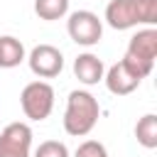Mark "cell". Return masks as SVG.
<instances>
[{
    "label": "cell",
    "mask_w": 157,
    "mask_h": 157,
    "mask_svg": "<svg viewBox=\"0 0 157 157\" xmlns=\"http://www.w3.org/2000/svg\"><path fill=\"white\" fill-rule=\"evenodd\" d=\"M34 12L39 20H47V22L61 20L69 12V0H34Z\"/></svg>",
    "instance_id": "12"
},
{
    "label": "cell",
    "mask_w": 157,
    "mask_h": 157,
    "mask_svg": "<svg viewBox=\"0 0 157 157\" xmlns=\"http://www.w3.org/2000/svg\"><path fill=\"white\" fill-rule=\"evenodd\" d=\"M101 118V105L93 93L88 91H71L66 98V110H64V130L74 137L88 135Z\"/></svg>",
    "instance_id": "1"
},
{
    "label": "cell",
    "mask_w": 157,
    "mask_h": 157,
    "mask_svg": "<svg viewBox=\"0 0 157 157\" xmlns=\"http://www.w3.org/2000/svg\"><path fill=\"white\" fill-rule=\"evenodd\" d=\"M103 81H105V88H108L113 96H128V93H132V91L142 83L123 61L113 64V66L103 74Z\"/></svg>",
    "instance_id": "8"
},
{
    "label": "cell",
    "mask_w": 157,
    "mask_h": 157,
    "mask_svg": "<svg viewBox=\"0 0 157 157\" xmlns=\"http://www.w3.org/2000/svg\"><path fill=\"white\" fill-rule=\"evenodd\" d=\"M103 74H105V66L96 54L86 52V54H78L74 59V76L83 86H93V83L103 81Z\"/></svg>",
    "instance_id": "9"
},
{
    "label": "cell",
    "mask_w": 157,
    "mask_h": 157,
    "mask_svg": "<svg viewBox=\"0 0 157 157\" xmlns=\"http://www.w3.org/2000/svg\"><path fill=\"white\" fill-rule=\"evenodd\" d=\"M137 15H140V25L155 27L157 25V0H137Z\"/></svg>",
    "instance_id": "14"
},
{
    "label": "cell",
    "mask_w": 157,
    "mask_h": 157,
    "mask_svg": "<svg viewBox=\"0 0 157 157\" xmlns=\"http://www.w3.org/2000/svg\"><path fill=\"white\" fill-rule=\"evenodd\" d=\"M34 157H69V150L64 142L59 140H44L37 150H34Z\"/></svg>",
    "instance_id": "13"
},
{
    "label": "cell",
    "mask_w": 157,
    "mask_h": 157,
    "mask_svg": "<svg viewBox=\"0 0 157 157\" xmlns=\"http://www.w3.org/2000/svg\"><path fill=\"white\" fill-rule=\"evenodd\" d=\"M29 71L39 78H54L64 69V54L54 44H37L27 56Z\"/></svg>",
    "instance_id": "5"
},
{
    "label": "cell",
    "mask_w": 157,
    "mask_h": 157,
    "mask_svg": "<svg viewBox=\"0 0 157 157\" xmlns=\"http://www.w3.org/2000/svg\"><path fill=\"white\" fill-rule=\"evenodd\" d=\"M32 128L27 123H10L0 130V157H29Z\"/></svg>",
    "instance_id": "4"
},
{
    "label": "cell",
    "mask_w": 157,
    "mask_h": 157,
    "mask_svg": "<svg viewBox=\"0 0 157 157\" xmlns=\"http://www.w3.org/2000/svg\"><path fill=\"white\" fill-rule=\"evenodd\" d=\"M105 22L123 32L130 27L140 25V15H137V0H110L105 7Z\"/></svg>",
    "instance_id": "6"
},
{
    "label": "cell",
    "mask_w": 157,
    "mask_h": 157,
    "mask_svg": "<svg viewBox=\"0 0 157 157\" xmlns=\"http://www.w3.org/2000/svg\"><path fill=\"white\" fill-rule=\"evenodd\" d=\"M135 137L145 150H155L157 147V115L155 113H145L137 125H135Z\"/></svg>",
    "instance_id": "11"
},
{
    "label": "cell",
    "mask_w": 157,
    "mask_h": 157,
    "mask_svg": "<svg viewBox=\"0 0 157 157\" xmlns=\"http://www.w3.org/2000/svg\"><path fill=\"white\" fill-rule=\"evenodd\" d=\"M20 105H22V113L29 118V120H47L49 113L54 110V88L52 83L47 81H32L22 88L20 93Z\"/></svg>",
    "instance_id": "2"
},
{
    "label": "cell",
    "mask_w": 157,
    "mask_h": 157,
    "mask_svg": "<svg viewBox=\"0 0 157 157\" xmlns=\"http://www.w3.org/2000/svg\"><path fill=\"white\" fill-rule=\"evenodd\" d=\"M66 32H69L71 42H76L81 47H93L103 37V22L91 10H76L66 20Z\"/></svg>",
    "instance_id": "3"
},
{
    "label": "cell",
    "mask_w": 157,
    "mask_h": 157,
    "mask_svg": "<svg viewBox=\"0 0 157 157\" xmlns=\"http://www.w3.org/2000/svg\"><path fill=\"white\" fill-rule=\"evenodd\" d=\"M74 157H108L105 152V145L98 142V140H86L76 147V155Z\"/></svg>",
    "instance_id": "15"
},
{
    "label": "cell",
    "mask_w": 157,
    "mask_h": 157,
    "mask_svg": "<svg viewBox=\"0 0 157 157\" xmlns=\"http://www.w3.org/2000/svg\"><path fill=\"white\" fill-rule=\"evenodd\" d=\"M25 44L17 37H0V69H15L25 61Z\"/></svg>",
    "instance_id": "10"
},
{
    "label": "cell",
    "mask_w": 157,
    "mask_h": 157,
    "mask_svg": "<svg viewBox=\"0 0 157 157\" xmlns=\"http://www.w3.org/2000/svg\"><path fill=\"white\" fill-rule=\"evenodd\" d=\"M125 56H132V59L155 64V56H157V29H155V27L137 29V32L130 37V42H128Z\"/></svg>",
    "instance_id": "7"
}]
</instances>
